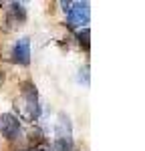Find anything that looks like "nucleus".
<instances>
[{"label":"nucleus","mask_w":145,"mask_h":151,"mask_svg":"<svg viewBox=\"0 0 145 151\" xmlns=\"http://www.w3.org/2000/svg\"><path fill=\"white\" fill-rule=\"evenodd\" d=\"M14 107L18 111V117L24 121H36L40 115V105H38V95H36V87L32 83H24L20 97L14 101Z\"/></svg>","instance_id":"nucleus-1"},{"label":"nucleus","mask_w":145,"mask_h":151,"mask_svg":"<svg viewBox=\"0 0 145 151\" xmlns=\"http://www.w3.org/2000/svg\"><path fill=\"white\" fill-rule=\"evenodd\" d=\"M57 151H72V133H71V121L67 115H59L57 121Z\"/></svg>","instance_id":"nucleus-2"},{"label":"nucleus","mask_w":145,"mask_h":151,"mask_svg":"<svg viewBox=\"0 0 145 151\" xmlns=\"http://www.w3.org/2000/svg\"><path fill=\"white\" fill-rule=\"evenodd\" d=\"M65 10L69 14V20L75 26H83L89 22V16H91V8H89V2H62Z\"/></svg>","instance_id":"nucleus-3"},{"label":"nucleus","mask_w":145,"mask_h":151,"mask_svg":"<svg viewBox=\"0 0 145 151\" xmlns=\"http://www.w3.org/2000/svg\"><path fill=\"white\" fill-rule=\"evenodd\" d=\"M0 133L8 141L18 139V135H20V121H18V117H14L12 113H2L0 115Z\"/></svg>","instance_id":"nucleus-4"},{"label":"nucleus","mask_w":145,"mask_h":151,"mask_svg":"<svg viewBox=\"0 0 145 151\" xmlns=\"http://www.w3.org/2000/svg\"><path fill=\"white\" fill-rule=\"evenodd\" d=\"M12 57L18 65H28L30 63V40L26 36L16 40V45L12 48Z\"/></svg>","instance_id":"nucleus-5"},{"label":"nucleus","mask_w":145,"mask_h":151,"mask_svg":"<svg viewBox=\"0 0 145 151\" xmlns=\"http://www.w3.org/2000/svg\"><path fill=\"white\" fill-rule=\"evenodd\" d=\"M10 12H12V16H14L16 20H24V18H26V10H24L22 4H18V2H14L10 6Z\"/></svg>","instance_id":"nucleus-6"},{"label":"nucleus","mask_w":145,"mask_h":151,"mask_svg":"<svg viewBox=\"0 0 145 151\" xmlns=\"http://www.w3.org/2000/svg\"><path fill=\"white\" fill-rule=\"evenodd\" d=\"M77 38H79V42H81L85 48H89V28H83V30L77 35Z\"/></svg>","instance_id":"nucleus-7"},{"label":"nucleus","mask_w":145,"mask_h":151,"mask_svg":"<svg viewBox=\"0 0 145 151\" xmlns=\"http://www.w3.org/2000/svg\"><path fill=\"white\" fill-rule=\"evenodd\" d=\"M34 151H45V149H34Z\"/></svg>","instance_id":"nucleus-8"}]
</instances>
